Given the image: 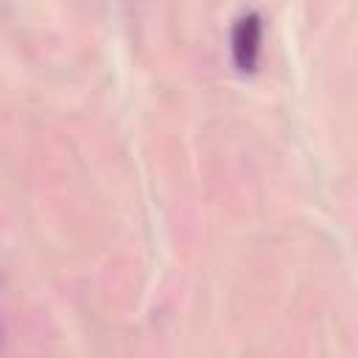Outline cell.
<instances>
[{
	"label": "cell",
	"mask_w": 358,
	"mask_h": 358,
	"mask_svg": "<svg viewBox=\"0 0 358 358\" xmlns=\"http://www.w3.org/2000/svg\"><path fill=\"white\" fill-rule=\"evenodd\" d=\"M263 20L257 11H246L232 25V62L241 73H255L260 59Z\"/></svg>",
	"instance_id": "1"
}]
</instances>
